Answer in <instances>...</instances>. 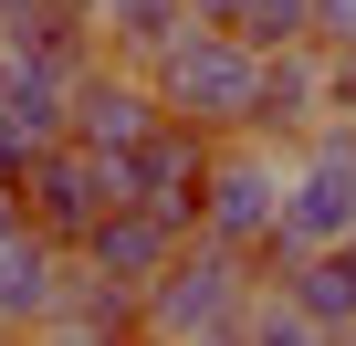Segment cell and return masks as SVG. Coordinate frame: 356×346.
<instances>
[{"label":"cell","instance_id":"7c38bea8","mask_svg":"<svg viewBox=\"0 0 356 346\" xmlns=\"http://www.w3.org/2000/svg\"><path fill=\"white\" fill-rule=\"evenodd\" d=\"M241 336H262V346H304V336H314V315L262 273V283H252V304H241Z\"/></svg>","mask_w":356,"mask_h":346},{"label":"cell","instance_id":"7a4b0ae2","mask_svg":"<svg viewBox=\"0 0 356 346\" xmlns=\"http://www.w3.org/2000/svg\"><path fill=\"white\" fill-rule=\"evenodd\" d=\"M252 283H262V252H241V242H220V231H189L168 252V273L147 283V336H241V304H252Z\"/></svg>","mask_w":356,"mask_h":346},{"label":"cell","instance_id":"e0dca14e","mask_svg":"<svg viewBox=\"0 0 356 346\" xmlns=\"http://www.w3.org/2000/svg\"><path fill=\"white\" fill-rule=\"evenodd\" d=\"M0 11H11V0H0Z\"/></svg>","mask_w":356,"mask_h":346},{"label":"cell","instance_id":"ba28073f","mask_svg":"<svg viewBox=\"0 0 356 346\" xmlns=\"http://www.w3.org/2000/svg\"><path fill=\"white\" fill-rule=\"evenodd\" d=\"M63 273H74V252L53 242V231H11L0 242V336H42V315H53V294H63Z\"/></svg>","mask_w":356,"mask_h":346},{"label":"cell","instance_id":"3957f363","mask_svg":"<svg viewBox=\"0 0 356 346\" xmlns=\"http://www.w3.org/2000/svg\"><path fill=\"white\" fill-rule=\"evenodd\" d=\"M115 200H126L115 157H105V147H84V136H53V147L22 168V221H32V231H53L63 252H84V231H95Z\"/></svg>","mask_w":356,"mask_h":346},{"label":"cell","instance_id":"8992f818","mask_svg":"<svg viewBox=\"0 0 356 346\" xmlns=\"http://www.w3.org/2000/svg\"><path fill=\"white\" fill-rule=\"evenodd\" d=\"M210 126H189V116H168L147 147H126L115 157V179H126V200H147V210H168L178 231H200V179H210Z\"/></svg>","mask_w":356,"mask_h":346},{"label":"cell","instance_id":"6da1fadb","mask_svg":"<svg viewBox=\"0 0 356 346\" xmlns=\"http://www.w3.org/2000/svg\"><path fill=\"white\" fill-rule=\"evenodd\" d=\"M262 42L241 32V22H178L157 53H147V84H157V105L168 116H189V126H210V136H252V105H262Z\"/></svg>","mask_w":356,"mask_h":346},{"label":"cell","instance_id":"5bb4252c","mask_svg":"<svg viewBox=\"0 0 356 346\" xmlns=\"http://www.w3.org/2000/svg\"><path fill=\"white\" fill-rule=\"evenodd\" d=\"M314 42H325V53L356 42V0H314Z\"/></svg>","mask_w":356,"mask_h":346},{"label":"cell","instance_id":"277c9868","mask_svg":"<svg viewBox=\"0 0 356 346\" xmlns=\"http://www.w3.org/2000/svg\"><path fill=\"white\" fill-rule=\"evenodd\" d=\"M283 179H293V157H283L273 136H220V147H210V179H200V231L262 252L273 221H283Z\"/></svg>","mask_w":356,"mask_h":346},{"label":"cell","instance_id":"4fadbf2b","mask_svg":"<svg viewBox=\"0 0 356 346\" xmlns=\"http://www.w3.org/2000/svg\"><path fill=\"white\" fill-rule=\"evenodd\" d=\"M262 53H283V42H314V0H241V11H231Z\"/></svg>","mask_w":356,"mask_h":346},{"label":"cell","instance_id":"9a60e30c","mask_svg":"<svg viewBox=\"0 0 356 346\" xmlns=\"http://www.w3.org/2000/svg\"><path fill=\"white\" fill-rule=\"evenodd\" d=\"M22 231V179H0V242Z\"/></svg>","mask_w":356,"mask_h":346},{"label":"cell","instance_id":"2e32d148","mask_svg":"<svg viewBox=\"0 0 356 346\" xmlns=\"http://www.w3.org/2000/svg\"><path fill=\"white\" fill-rule=\"evenodd\" d=\"M189 11H200V22H231V11H241V0H189Z\"/></svg>","mask_w":356,"mask_h":346},{"label":"cell","instance_id":"5b68a950","mask_svg":"<svg viewBox=\"0 0 356 346\" xmlns=\"http://www.w3.org/2000/svg\"><path fill=\"white\" fill-rule=\"evenodd\" d=\"M157 126H168V105H157L147 63H126V53H105V63L74 84V105H63V136H84V147H105V157L147 147Z\"/></svg>","mask_w":356,"mask_h":346},{"label":"cell","instance_id":"52a82bcc","mask_svg":"<svg viewBox=\"0 0 356 346\" xmlns=\"http://www.w3.org/2000/svg\"><path fill=\"white\" fill-rule=\"evenodd\" d=\"M178 242H189V231H178L168 210H147V200H115L95 231H84V262L95 273H115V283H136V304H147V283L168 273V252Z\"/></svg>","mask_w":356,"mask_h":346},{"label":"cell","instance_id":"30bf717a","mask_svg":"<svg viewBox=\"0 0 356 346\" xmlns=\"http://www.w3.org/2000/svg\"><path fill=\"white\" fill-rule=\"evenodd\" d=\"M273 283L314 315V336H356V231H346V242H325V252H293Z\"/></svg>","mask_w":356,"mask_h":346},{"label":"cell","instance_id":"8fae6325","mask_svg":"<svg viewBox=\"0 0 356 346\" xmlns=\"http://www.w3.org/2000/svg\"><path fill=\"white\" fill-rule=\"evenodd\" d=\"M95 11V32H105V53H126V63H147L178 22H189V0H84Z\"/></svg>","mask_w":356,"mask_h":346},{"label":"cell","instance_id":"9c48e42d","mask_svg":"<svg viewBox=\"0 0 356 346\" xmlns=\"http://www.w3.org/2000/svg\"><path fill=\"white\" fill-rule=\"evenodd\" d=\"M325 105H335V95H325V42H283V53L262 63V105H252V136L293 147V136H304Z\"/></svg>","mask_w":356,"mask_h":346}]
</instances>
